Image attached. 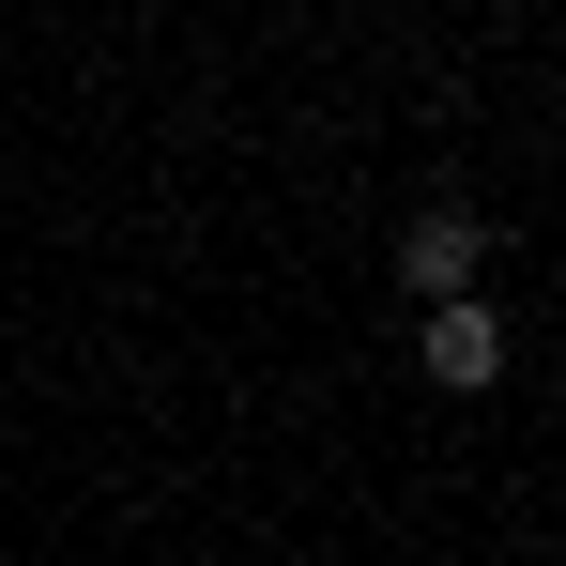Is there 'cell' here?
<instances>
[{
    "instance_id": "cell-1",
    "label": "cell",
    "mask_w": 566,
    "mask_h": 566,
    "mask_svg": "<svg viewBox=\"0 0 566 566\" xmlns=\"http://www.w3.org/2000/svg\"><path fill=\"white\" fill-rule=\"evenodd\" d=\"M474 276H490V214H474V199H429V214L398 230V291H413V306H474Z\"/></svg>"
},
{
    "instance_id": "cell-2",
    "label": "cell",
    "mask_w": 566,
    "mask_h": 566,
    "mask_svg": "<svg viewBox=\"0 0 566 566\" xmlns=\"http://www.w3.org/2000/svg\"><path fill=\"white\" fill-rule=\"evenodd\" d=\"M413 368L444 382V398H490V382H505V322H490V306H429V322H413Z\"/></svg>"
}]
</instances>
